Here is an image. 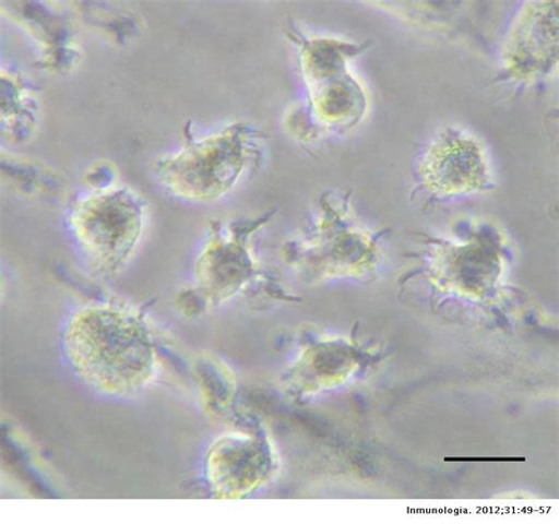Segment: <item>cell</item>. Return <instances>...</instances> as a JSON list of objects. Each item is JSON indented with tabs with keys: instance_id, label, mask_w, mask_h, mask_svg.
<instances>
[{
	"instance_id": "obj_1",
	"label": "cell",
	"mask_w": 559,
	"mask_h": 524,
	"mask_svg": "<svg viewBox=\"0 0 559 524\" xmlns=\"http://www.w3.org/2000/svg\"><path fill=\"white\" fill-rule=\"evenodd\" d=\"M64 349L73 371L103 395H134L155 377L152 334L138 313L119 305H90L73 315Z\"/></svg>"
},
{
	"instance_id": "obj_2",
	"label": "cell",
	"mask_w": 559,
	"mask_h": 524,
	"mask_svg": "<svg viewBox=\"0 0 559 524\" xmlns=\"http://www.w3.org/2000/svg\"><path fill=\"white\" fill-rule=\"evenodd\" d=\"M267 138L261 130L235 123L159 159L158 180L180 199L212 202L224 198L248 174L259 169Z\"/></svg>"
},
{
	"instance_id": "obj_3",
	"label": "cell",
	"mask_w": 559,
	"mask_h": 524,
	"mask_svg": "<svg viewBox=\"0 0 559 524\" xmlns=\"http://www.w3.org/2000/svg\"><path fill=\"white\" fill-rule=\"evenodd\" d=\"M347 215L331 202L323 205L314 228L285 245L288 264L319 279L369 272L376 261V246L369 233L355 226Z\"/></svg>"
},
{
	"instance_id": "obj_4",
	"label": "cell",
	"mask_w": 559,
	"mask_h": 524,
	"mask_svg": "<svg viewBox=\"0 0 559 524\" xmlns=\"http://www.w3.org/2000/svg\"><path fill=\"white\" fill-rule=\"evenodd\" d=\"M72 226L84 251L100 270L115 272L140 241L144 209L130 192H107L83 201L72 216Z\"/></svg>"
},
{
	"instance_id": "obj_5",
	"label": "cell",
	"mask_w": 559,
	"mask_h": 524,
	"mask_svg": "<svg viewBox=\"0 0 559 524\" xmlns=\"http://www.w3.org/2000/svg\"><path fill=\"white\" fill-rule=\"evenodd\" d=\"M420 175L425 186L437 195L473 193L488 181L487 154L476 139L449 129L425 152Z\"/></svg>"
},
{
	"instance_id": "obj_6",
	"label": "cell",
	"mask_w": 559,
	"mask_h": 524,
	"mask_svg": "<svg viewBox=\"0 0 559 524\" xmlns=\"http://www.w3.org/2000/svg\"><path fill=\"white\" fill-rule=\"evenodd\" d=\"M272 216L269 212L253 222L214 226L212 239L199 261L202 287L212 297L233 296L253 275L255 262L249 252V238L266 226Z\"/></svg>"
},
{
	"instance_id": "obj_7",
	"label": "cell",
	"mask_w": 559,
	"mask_h": 524,
	"mask_svg": "<svg viewBox=\"0 0 559 524\" xmlns=\"http://www.w3.org/2000/svg\"><path fill=\"white\" fill-rule=\"evenodd\" d=\"M272 469L270 448L245 434H228L212 448L209 474L219 497L235 499L258 488Z\"/></svg>"
},
{
	"instance_id": "obj_8",
	"label": "cell",
	"mask_w": 559,
	"mask_h": 524,
	"mask_svg": "<svg viewBox=\"0 0 559 524\" xmlns=\"http://www.w3.org/2000/svg\"><path fill=\"white\" fill-rule=\"evenodd\" d=\"M361 355L355 344L346 340L320 341L304 348L286 374L293 390L314 392L340 385L360 367Z\"/></svg>"
}]
</instances>
